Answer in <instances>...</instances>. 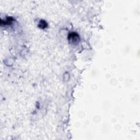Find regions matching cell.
Segmentation results:
<instances>
[{"instance_id":"1","label":"cell","mask_w":140,"mask_h":140,"mask_svg":"<svg viewBox=\"0 0 140 140\" xmlns=\"http://www.w3.org/2000/svg\"><path fill=\"white\" fill-rule=\"evenodd\" d=\"M68 40L70 43L74 44V43H77L79 41V37L77 34L73 32L69 34Z\"/></svg>"},{"instance_id":"2","label":"cell","mask_w":140,"mask_h":140,"mask_svg":"<svg viewBox=\"0 0 140 140\" xmlns=\"http://www.w3.org/2000/svg\"><path fill=\"white\" fill-rule=\"evenodd\" d=\"M47 26V24L44 20H41L39 24V27L40 28H42V29L45 28Z\"/></svg>"}]
</instances>
